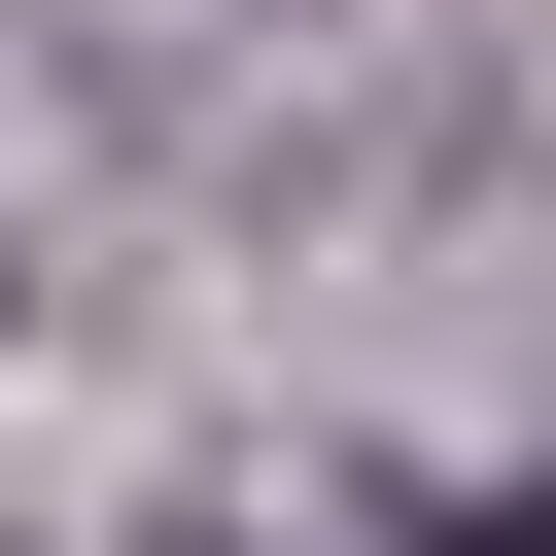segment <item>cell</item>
I'll use <instances>...</instances> for the list:
<instances>
[{
  "instance_id": "1",
  "label": "cell",
  "mask_w": 556,
  "mask_h": 556,
  "mask_svg": "<svg viewBox=\"0 0 556 556\" xmlns=\"http://www.w3.org/2000/svg\"><path fill=\"white\" fill-rule=\"evenodd\" d=\"M521 556H556V521H521Z\"/></svg>"
}]
</instances>
